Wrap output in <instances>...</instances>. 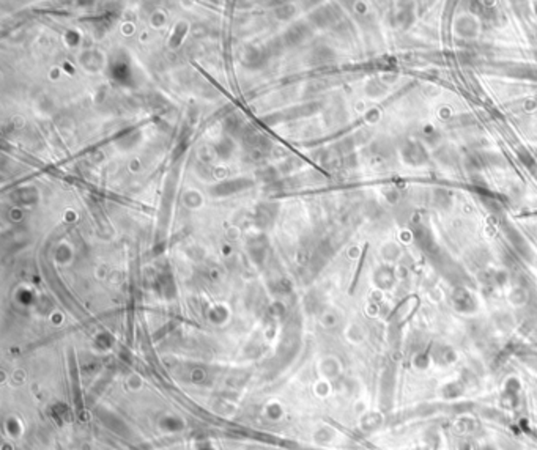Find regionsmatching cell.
Wrapping results in <instances>:
<instances>
[{
  "label": "cell",
  "mask_w": 537,
  "mask_h": 450,
  "mask_svg": "<svg viewBox=\"0 0 537 450\" xmlns=\"http://www.w3.org/2000/svg\"><path fill=\"white\" fill-rule=\"evenodd\" d=\"M402 154H403V157H405L406 163L413 164V166L424 164L425 161H427V153H425V150L419 145V143H415V142L408 143V145L402 150Z\"/></svg>",
  "instance_id": "1"
},
{
  "label": "cell",
  "mask_w": 537,
  "mask_h": 450,
  "mask_svg": "<svg viewBox=\"0 0 537 450\" xmlns=\"http://www.w3.org/2000/svg\"><path fill=\"white\" fill-rule=\"evenodd\" d=\"M476 22L470 17H462L460 22H457V32H460V35L463 37H473L476 33Z\"/></svg>",
  "instance_id": "2"
}]
</instances>
